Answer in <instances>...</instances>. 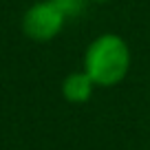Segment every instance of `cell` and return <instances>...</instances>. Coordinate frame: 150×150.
Wrapping results in <instances>:
<instances>
[{
	"label": "cell",
	"instance_id": "7a4b0ae2",
	"mask_svg": "<svg viewBox=\"0 0 150 150\" xmlns=\"http://www.w3.org/2000/svg\"><path fill=\"white\" fill-rule=\"evenodd\" d=\"M64 20L66 18L62 16V11L53 5L51 0H47V2L33 5L24 13L22 27H24V33L29 38L38 40V42H47V40H51V38H55L60 33Z\"/></svg>",
	"mask_w": 150,
	"mask_h": 150
},
{
	"label": "cell",
	"instance_id": "3957f363",
	"mask_svg": "<svg viewBox=\"0 0 150 150\" xmlns=\"http://www.w3.org/2000/svg\"><path fill=\"white\" fill-rule=\"evenodd\" d=\"M93 84L95 82L91 80V75L86 71L84 73H71L64 80L62 93H64V97L71 104H84L91 97V93H93Z\"/></svg>",
	"mask_w": 150,
	"mask_h": 150
},
{
	"label": "cell",
	"instance_id": "277c9868",
	"mask_svg": "<svg viewBox=\"0 0 150 150\" xmlns=\"http://www.w3.org/2000/svg\"><path fill=\"white\" fill-rule=\"evenodd\" d=\"M51 2L62 11V16H64V18L80 16V11L84 9V0H51Z\"/></svg>",
	"mask_w": 150,
	"mask_h": 150
},
{
	"label": "cell",
	"instance_id": "6da1fadb",
	"mask_svg": "<svg viewBox=\"0 0 150 150\" xmlns=\"http://www.w3.org/2000/svg\"><path fill=\"white\" fill-rule=\"evenodd\" d=\"M86 73L99 86H112L122 82L130 66V51L119 35H102L88 47L84 57Z\"/></svg>",
	"mask_w": 150,
	"mask_h": 150
}]
</instances>
